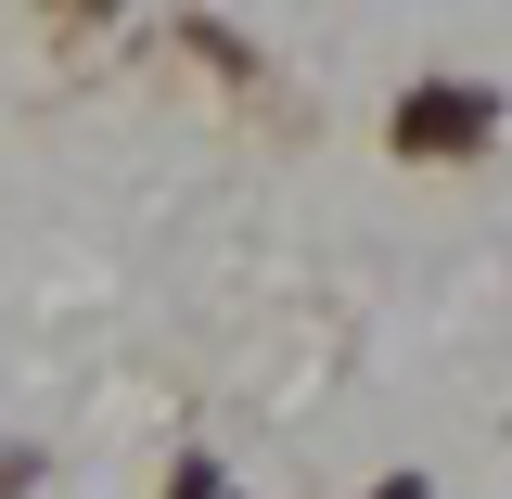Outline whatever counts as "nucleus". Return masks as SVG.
Masks as SVG:
<instances>
[{
	"mask_svg": "<svg viewBox=\"0 0 512 499\" xmlns=\"http://www.w3.org/2000/svg\"><path fill=\"white\" fill-rule=\"evenodd\" d=\"M474 141H487V90H410V103H397V154H474Z\"/></svg>",
	"mask_w": 512,
	"mask_h": 499,
	"instance_id": "1",
	"label": "nucleus"
},
{
	"mask_svg": "<svg viewBox=\"0 0 512 499\" xmlns=\"http://www.w3.org/2000/svg\"><path fill=\"white\" fill-rule=\"evenodd\" d=\"M167 499H231V474H218V461H192V474H180Z\"/></svg>",
	"mask_w": 512,
	"mask_h": 499,
	"instance_id": "2",
	"label": "nucleus"
},
{
	"mask_svg": "<svg viewBox=\"0 0 512 499\" xmlns=\"http://www.w3.org/2000/svg\"><path fill=\"white\" fill-rule=\"evenodd\" d=\"M372 499H423V474H384V487H372Z\"/></svg>",
	"mask_w": 512,
	"mask_h": 499,
	"instance_id": "3",
	"label": "nucleus"
}]
</instances>
